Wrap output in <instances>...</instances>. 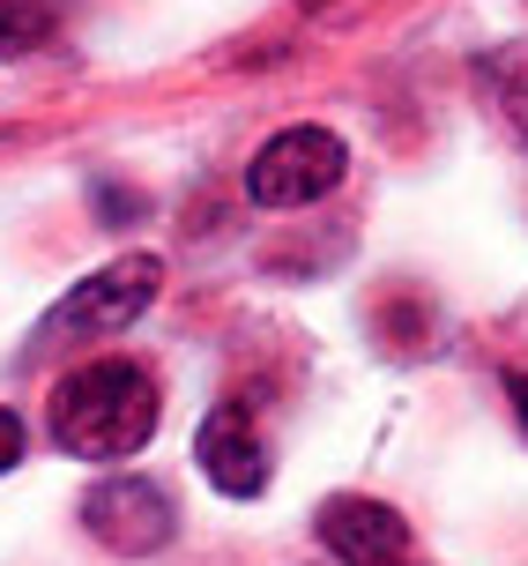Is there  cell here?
I'll return each mask as SVG.
<instances>
[{"label": "cell", "instance_id": "1", "mask_svg": "<svg viewBox=\"0 0 528 566\" xmlns=\"http://www.w3.org/2000/svg\"><path fill=\"white\" fill-rule=\"evenodd\" d=\"M157 432V380L135 358H89L53 388V440L83 462H127Z\"/></svg>", "mask_w": 528, "mask_h": 566}, {"label": "cell", "instance_id": "2", "mask_svg": "<svg viewBox=\"0 0 528 566\" xmlns=\"http://www.w3.org/2000/svg\"><path fill=\"white\" fill-rule=\"evenodd\" d=\"M149 298H157V261H149V254L105 261L97 276H83L53 313H45V321H38L30 358H45V350H75V343H89V336H119L127 321L149 313Z\"/></svg>", "mask_w": 528, "mask_h": 566}, {"label": "cell", "instance_id": "3", "mask_svg": "<svg viewBox=\"0 0 528 566\" xmlns=\"http://www.w3.org/2000/svg\"><path fill=\"white\" fill-rule=\"evenodd\" d=\"M350 171V149L328 127H283V135L261 142V157L246 165V195L261 209H306V201H328Z\"/></svg>", "mask_w": 528, "mask_h": 566}, {"label": "cell", "instance_id": "4", "mask_svg": "<svg viewBox=\"0 0 528 566\" xmlns=\"http://www.w3.org/2000/svg\"><path fill=\"white\" fill-rule=\"evenodd\" d=\"M83 522L89 537L112 544V552H127V559H141V552H157V544H171V492L149 478H105L97 492L83 500Z\"/></svg>", "mask_w": 528, "mask_h": 566}, {"label": "cell", "instance_id": "5", "mask_svg": "<svg viewBox=\"0 0 528 566\" xmlns=\"http://www.w3.org/2000/svg\"><path fill=\"white\" fill-rule=\"evenodd\" d=\"M201 478L217 484L223 500H261L268 492V448H261V432H253V410L246 402H223L201 418Z\"/></svg>", "mask_w": 528, "mask_h": 566}, {"label": "cell", "instance_id": "6", "mask_svg": "<svg viewBox=\"0 0 528 566\" xmlns=\"http://www.w3.org/2000/svg\"><path fill=\"white\" fill-rule=\"evenodd\" d=\"M320 544H328V559L342 566H402V552H410V522L388 507V500H328L320 507Z\"/></svg>", "mask_w": 528, "mask_h": 566}, {"label": "cell", "instance_id": "7", "mask_svg": "<svg viewBox=\"0 0 528 566\" xmlns=\"http://www.w3.org/2000/svg\"><path fill=\"white\" fill-rule=\"evenodd\" d=\"M60 8L53 0H0V60H30L38 45H53Z\"/></svg>", "mask_w": 528, "mask_h": 566}, {"label": "cell", "instance_id": "8", "mask_svg": "<svg viewBox=\"0 0 528 566\" xmlns=\"http://www.w3.org/2000/svg\"><path fill=\"white\" fill-rule=\"evenodd\" d=\"M15 462H23V418H15V410H0V478H8Z\"/></svg>", "mask_w": 528, "mask_h": 566}, {"label": "cell", "instance_id": "9", "mask_svg": "<svg viewBox=\"0 0 528 566\" xmlns=\"http://www.w3.org/2000/svg\"><path fill=\"white\" fill-rule=\"evenodd\" d=\"M506 113H514V127L528 135V60L514 67V75H506Z\"/></svg>", "mask_w": 528, "mask_h": 566}, {"label": "cell", "instance_id": "10", "mask_svg": "<svg viewBox=\"0 0 528 566\" xmlns=\"http://www.w3.org/2000/svg\"><path fill=\"white\" fill-rule=\"evenodd\" d=\"M506 396H514V418H521V432H528V373H514V380H506Z\"/></svg>", "mask_w": 528, "mask_h": 566}]
</instances>
